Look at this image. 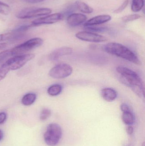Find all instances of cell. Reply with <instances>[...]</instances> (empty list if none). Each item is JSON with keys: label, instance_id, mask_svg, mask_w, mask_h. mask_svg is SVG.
Instances as JSON below:
<instances>
[{"label": "cell", "instance_id": "25", "mask_svg": "<svg viewBox=\"0 0 145 146\" xmlns=\"http://www.w3.org/2000/svg\"><path fill=\"white\" fill-rule=\"evenodd\" d=\"M129 0H125L121 6H120L117 9H116L114 11V13H121V12L123 11L124 9H126L127 7V6H128L129 4Z\"/></svg>", "mask_w": 145, "mask_h": 146}, {"label": "cell", "instance_id": "4", "mask_svg": "<svg viewBox=\"0 0 145 146\" xmlns=\"http://www.w3.org/2000/svg\"><path fill=\"white\" fill-rule=\"evenodd\" d=\"M52 12V9L48 8L26 7L18 11L16 16L18 19H25L49 15Z\"/></svg>", "mask_w": 145, "mask_h": 146}, {"label": "cell", "instance_id": "6", "mask_svg": "<svg viewBox=\"0 0 145 146\" xmlns=\"http://www.w3.org/2000/svg\"><path fill=\"white\" fill-rule=\"evenodd\" d=\"M34 54H26L22 55L14 56L9 59L5 62L10 71L20 69L26 63L35 57Z\"/></svg>", "mask_w": 145, "mask_h": 146}, {"label": "cell", "instance_id": "20", "mask_svg": "<svg viewBox=\"0 0 145 146\" xmlns=\"http://www.w3.org/2000/svg\"><path fill=\"white\" fill-rule=\"evenodd\" d=\"M10 71V69L5 63H3L0 67V81L5 78Z\"/></svg>", "mask_w": 145, "mask_h": 146}, {"label": "cell", "instance_id": "16", "mask_svg": "<svg viewBox=\"0 0 145 146\" xmlns=\"http://www.w3.org/2000/svg\"><path fill=\"white\" fill-rule=\"evenodd\" d=\"M37 96L35 94H26L22 99V103L24 105L29 106L32 105L35 101Z\"/></svg>", "mask_w": 145, "mask_h": 146}, {"label": "cell", "instance_id": "1", "mask_svg": "<svg viewBox=\"0 0 145 146\" xmlns=\"http://www.w3.org/2000/svg\"><path fill=\"white\" fill-rule=\"evenodd\" d=\"M120 74L121 82L134 92L140 98H144L145 88L142 80L138 75L133 70L123 66L117 68Z\"/></svg>", "mask_w": 145, "mask_h": 146}, {"label": "cell", "instance_id": "12", "mask_svg": "<svg viewBox=\"0 0 145 146\" xmlns=\"http://www.w3.org/2000/svg\"><path fill=\"white\" fill-rule=\"evenodd\" d=\"M73 52L72 48L63 47L59 48L52 52L49 56V59L51 61H56L64 56L70 55Z\"/></svg>", "mask_w": 145, "mask_h": 146}, {"label": "cell", "instance_id": "11", "mask_svg": "<svg viewBox=\"0 0 145 146\" xmlns=\"http://www.w3.org/2000/svg\"><path fill=\"white\" fill-rule=\"evenodd\" d=\"M111 19V16L109 15L104 14L97 15L86 21L83 25L87 27L101 25L108 22Z\"/></svg>", "mask_w": 145, "mask_h": 146}, {"label": "cell", "instance_id": "29", "mask_svg": "<svg viewBox=\"0 0 145 146\" xmlns=\"http://www.w3.org/2000/svg\"><path fill=\"white\" fill-rule=\"evenodd\" d=\"M22 1L27 3L34 4V3H39L42 2L47 1V0H22Z\"/></svg>", "mask_w": 145, "mask_h": 146}, {"label": "cell", "instance_id": "13", "mask_svg": "<svg viewBox=\"0 0 145 146\" xmlns=\"http://www.w3.org/2000/svg\"><path fill=\"white\" fill-rule=\"evenodd\" d=\"M101 96L106 101L112 102L116 99L117 97V93L114 89L107 88L102 89Z\"/></svg>", "mask_w": 145, "mask_h": 146}, {"label": "cell", "instance_id": "32", "mask_svg": "<svg viewBox=\"0 0 145 146\" xmlns=\"http://www.w3.org/2000/svg\"><path fill=\"white\" fill-rule=\"evenodd\" d=\"M3 138V133L2 130L0 129V141Z\"/></svg>", "mask_w": 145, "mask_h": 146}, {"label": "cell", "instance_id": "33", "mask_svg": "<svg viewBox=\"0 0 145 146\" xmlns=\"http://www.w3.org/2000/svg\"><path fill=\"white\" fill-rule=\"evenodd\" d=\"M142 146H145V142L143 143V144L142 145Z\"/></svg>", "mask_w": 145, "mask_h": 146}, {"label": "cell", "instance_id": "28", "mask_svg": "<svg viewBox=\"0 0 145 146\" xmlns=\"http://www.w3.org/2000/svg\"><path fill=\"white\" fill-rule=\"evenodd\" d=\"M121 110L123 111V112L131 111L129 106L126 104H123L121 105Z\"/></svg>", "mask_w": 145, "mask_h": 146}, {"label": "cell", "instance_id": "19", "mask_svg": "<svg viewBox=\"0 0 145 146\" xmlns=\"http://www.w3.org/2000/svg\"><path fill=\"white\" fill-rule=\"evenodd\" d=\"M141 18V16L140 15L134 14L129 15L123 16L122 18V20L123 22H128L139 19Z\"/></svg>", "mask_w": 145, "mask_h": 146}, {"label": "cell", "instance_id": "7", "mask_svg": "<svg viewBox=\"0 0 145 146\" xmlns=\"http://www.w3.org/2000/svg\"><path fill=\"white\" fill-rule=\"evenodd\" d=\"M72 72L73 69L68 64H60L52 68L49 71V75L54 79H63L70 76Z\"/></svg>", "mask_w": 145, "mask_h": 146}, {"label": "cell", "instance_id": "30", "mask_svg": "<svg viewBox=\"0 0 145 146\" xmlns=\"http://www.w3.org/2000/svg\"><path fill=\"white\" fill-rule=\"evenodd\" d=\"M127 132L128 134L131 135L133 134L134 132V128L132 126H128L127 127Z\"/></svg>", "mask_w": 145, "mask_h": 146}, {"label": "cell", "instance_id": "17", "mask_svg": "<svg viewBox=\"0 0 145 146\" xmlns=\"http://www.w3.org/2000/svg\"><path fill=\"white\" fill-rule=\"evenodd\" d=\"M63 89L61 85L60 84H54L50 86L47 90V93L49 95L56 96L59 95Z\"/></svg>", "mask_w": 145, "mask_h": 146}, {"label": "cell", "instance_id": "15", "mask_svg": "<svg viewBox=\"0 0 145 146\" xmlns=\"http://www.w3.org/2000/svg\"><path fill=\"white\" fill-rule=\"evenodd\" d=\"M122 119L123 122L128 126L133 125L135 121V117L131 111L123 112Z\"/></svg>", "mask_w": 145, "mask_h": 146}, {"label": "cell", "instance_id": "31", "mask_svg": "<svg viewBox=\"0 0 145 146\" xmlns=\"http://www.w3.org/2000/svg\"><path fill=\"white\" fill-rule=\"evenodd\" d=\"M7 46V44L6 43H0V50L5 49Z\"/></svg>", "mask_w": 145, "mask_h": 146}, {"label": "cell", "instance_id": "27", "mask_svg": "<svg viewBox=\"0 0 145 146\" xmlns=\"http://www.w3.org/2000/svg\"><path fill=\"white\" fill-rule=\"evenodd\" d=\"M7 114L5 112H1L0 113V124L4 123V122L7 119Z\"/></svg>", "mask_w": 145, "mask_h": 146}, {"label": "cell", "instance_id": "3", "mask_svg": "<svg viewBox=\"0 0 145 146\" xmlns=\"http://www.w3.org/2000/svg\"><path fill=\"white\" fill-rule=\"evenodd\" d=\"M62 129L59 124L56 123L49 124L44 135L45 143L49 146L56 145L61 139Z\"/></svg>", "mask_w": 145, "mask_h": 146}, {"label": "cell", "instance_id": "9", "mask_svg": "<svg viewBox=\"0 0 145 146\" xmlns=\"http://www.w3.org/2000/svg\"><path fill=\"white\" fill-rule=\"evenodd\" d=\"M75 36L80 40L92 42H101L107 41L106 37L90 31H81L77 33Z\"/></svg>", "mask_w": 145, "mask_h": 146}, {"label": "cell", "instance_id": "26", "mask_svg": "<svg viewBox=\"0 0 145 146\" xmlns=\"http://www.w3.org/2000/svg\"><path fill=\"white\" fill-rule=\"evenodd\" d=\"M10 36H11V33H10L1 34L0 35V42L9 39L10 38Z\"/></svg>", "mask_w": 145, "mask_h": 146}, {"label": "cell", "instance_id": "21", "mask_svg": "<svg viewBox=\"0 0 145 146\" xmlns=\"http://www.w3.org/2000/svg\"><path fill=\"white\" fill-rule=\"evenodd\" d=\"M51 111L48 109H44L41 111L40 115V119L41 121H44L49 118L51 116Z\"/></svg>", "mask_w": 145, "mask_h": 146}, {"label": "cell", "instance_id": "10", "mask_svg": "<svg viewBox=\"0 0 145 146\" xmlns=\"http://www.w3.org/2000/svg\"><path fill=\"white\" fill-rule=\"evenodd\" d=\"M87 20V17L83 14L74 13L69 15L66 19L67 24L71 27H76L81 25Z\"/></svg>", "mask_w": 145, "mask_h": 146}, {"label": "cell", "instance_id": "22", "mask_svg": "<svg viewBox=\"0 0 145 146\" xmlns=\"http://www.w3.org/2000/svg\"><path fill=\"white\" fill-rule=\"evenodd\" d=\"M12 56L11 49L6 50L0 53V63Z\"/></svg>", "mask_w": 145, "mask_h": 146}, {"label": "cell", "instance_id": "24", "mask_svg": "<svg viewBox=\"0 0 145 146\" xmlns=\"http://www.w3.org/2000/svg\"><path fill=\"white\" fill-rule=\"evenodd\" d=\"M87 29L90 32H102L106 31V28L102 27H87Z\"/></svg>", "mask_w": 145, "mask_h": 146}, {"label": "cell", "instance_id": "5", "mask_svg": "<svg viewBox=\"0 0 145 146\" xmlns=\"http://www.w3.org/2000/svg\"><path fill=\"white\" fill-rule=\"evenodd\" d=\"M43 43V40L40 38H31L11 49L12 56L24 54L25 53L41 46Z\"/></svg>", "mask_w": 145, "mask_h": 146}, {"label": "cell", "instance_id": "14", "mask_svg": "<svg viewBox=\"0 0 145 146\" xmlns=\"http://www.w3.org/2000/svg\"><path fill=\"white\" fill-rule=\"evenodd\" d=\"M75 6L77 9L83 13L91 14L94 11L93 8L86 3L77 0L75 3Z\"/></svg>", "mask_w": 145, "mask_h": 146}, {"label": "cell", "instance_id": "18", "mask_svg": "<svg viewBox=\"0 0 145 146\" xmlns=\"http://www.w3.org/2000/svg\"><path fill=\"white\" fill-rule=\"evenodd\" d=\"M144 0H133L131 10L135 13L139 12L144 7Z\"/></svg>", "mask_w": 145, "mask_h": 146}, {"label": "cell", "instance_id": "8", "mask_svg": "<svg viewBox=\"0 0 145 146\" xmlns=\"http://www.w3.org/2000/svg\"><path fill=\"white\" fill-rule=\"evenodd\" d=\"M64 14L60 13L49 15L45 17H41L33 21L31 26H37L44 25L54 24L64 19Z\"/></svg>", "mask_w": 145, "mask_h": 146}, {"label": "cell", "instance_id": "23", "mask_svg": "<svg viewBox=\"0 0 145 146\" xmlns=\"http://www.w3.org/2000/svg\"><path fill=\"white\" fill-rule=\"evenodd\" d=\"M31 27H32L31 25H23L14 30L12 33L19 34L27 31Z\"/></svg>", "mask_w": 145, "mask_h": 146}, {"label": "cell", "instance_id": "2", "mask_svg": "<svg viewBox=\"0 0 145 146\" xmlns=\"http://www.w3.org/2000/svg\"><path fill=\"white\" fill-rule=\"evenodd\" d=\"M106 52L111 54L121 57L136 65H140V62L136 55L128 48L121 44L109 43L104 47Z\"/></svg>", "mask_w": 145, "mask_h": 146}]
</instances>
